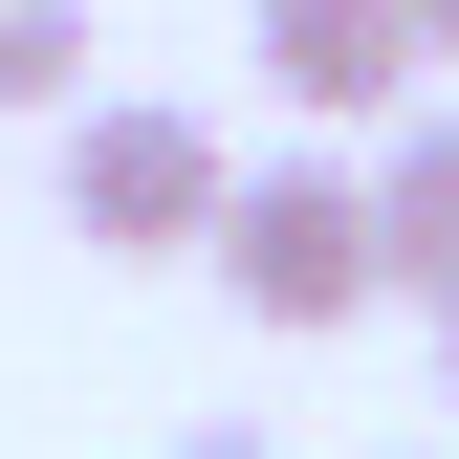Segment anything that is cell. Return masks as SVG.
Here are the masks:
<instances>
[{
  "instance_id": "1",
  "label": "cell",
  "mask_w": 459,
  "mask_h": 459,
  "mask_svg": "<svg viewBox=\"0 0 459 459\" xmlns=\"http://www.w3.org/2000/svg\"><path fill=\"white\" fill-rule=\"evenodd\" d=\"M219 219H241V153H219L176 88L66 109V241L88 263H219Z\"/></svg>"
},
{
  "instance_id": "2",
  "label": "cell",
  "mask_w": 459,
  "mask_h": 459,
  "mask_svg": "<svg viewBox=\"0 0 459 459\" xmlns=\"http://www.w3.org/2000/svg\"><path fill=\"white\" fill-rule=\"evenodd\" d=\"M219 284H241L263 328H351V307H394L372 176H328V153H263V176H241V219H219Z\"/></svg>"
},
{
  "instance_id": "3",
  "label": "cell",
  "mask_w": 459,
  "mask_h": 459,
  "mask_svg": "<svg viewBox=\"0 0 459 459\" xmlns=\"http://www.w3.org/2000/svg\"><path fill=\"white\" fill-rule=\"evenodd\" d=\"M241 44H263V88L284 109H328V132H416V0H241Z\"/></svg>"
},
{
  "instance_id": "4",
  "label": "cell",
  "mask_w": 459,
  "mask_h": 459,
  "mask_svg": "<svg viewBox=\"0 0 459 459\" xmlns=\"http://www.w3.org/2000/svg\"><path fill=\"white\" fill-rule=\"evenodd\" d=\"M372 241H394L416 307H459V109H416V132L372 153Z\"/></svg>"
},
{
  "instance_id": "5",
  "label": "cell",
  "mask_w": 459,
  "mask_h": 459,
  "mask_svg": "<svg viewBox=\"0 0 459 459\" xmlns=\"http://www.w3.org/2000/svg\"><path fill=\"white\" fill-rule=\"evenodd\" d=\"M0 109H44V132L109 109V88H88V0H0Z\"/></svg>"
},
{
  "instance_id": "6",
  "label": "cell",
  "mask_w": 459,
  "mask_h": 459,
  "mask_svg": "<svg viewBox=\"0 0 459 459\" xmlns=\"http://www.w3.org/2000/svg\"><path fill=\"white\" fill-rule=\"evenodd\" d=\"M416 44H437V66H459V0H416Z\"/></svg>"
},
{
  "instance_id": "7",
  "label": "cell",
  "mask_w": 459,
  "mask_h": 459,
  "mask_svg": "<svg viewBox=\"0 0 459 459\" xmlns=\"http://www.w3.org/2000/svg\"><path fill=\"white\" fill-rule=\"evenodd\" d=\"M437 372H459V307H437Z\"/></svg>"
},
{
  "instance_id": "8",
  "label": "cell",
  "mask_w": 459,
  "mask_h": 459,
  "mask_svg": "<svg viewBox=\"0 0 459 459\" xmlns=\"http://www.w3.org/2000/svg\"><path fill=\"white\" fill-rule=\"evenodd\" d=\"M197 459H263V437H197Z\"/></svg>"
},
{
  "instance_id": "9",
  "label": "cell",
  "mask_w": 459,
  "mask_h": 459,
  "mask_svg": "<svg viewBox=\"0 0 459 459\" xmlns=\"http://www.w3.org/2000/svg\"><path fill=\"white\" fill-rule=\"evenodd\" d=\"M394 459H459V437H394Z\"/></svg>"
}]
</instances>
